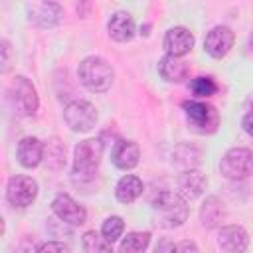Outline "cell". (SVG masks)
I'll list each match as a JSON object with an SVG mask.
<instances>
[{
	"label": "cell",
	"mask_w": 253,
	"mask_h": 253,
	"mask_svg": "<svg viewBox=\"0 0 253 253\" xmlns=\"http://www.w3.org/2000/svg\"><path fill=\"white\" fill-rule=\"evenodd\" d=\"M28 20L42 28H53L63 18V8L57 2H32L26 6Z\"/></svg>",
	"instance_id": "obj_9"
},
{
	"label": "cell",
	"mask_w": 253,
	"mask_h": 253,
	"mask_svg": "<svg viewBox=\"0 0 253 253\" xmlns=\"http://www.w3.org/2000/svg\"><path fill=\"white\" fill-rule=\"evenodd\" d=\"M217 245L223 253H245L249 235L241 225H223L217 233Z\"/></svg>",
	"instance_id": "obj_12"
},
{
	"label": "cell",
	"mask_w": 253,
	"mask_h": 253,
	"mask_svg": "<svg viewBox=\"0 0 253 253\" xmlns=\"http://www.w3.org/2000/svg\"><path fill=\"white\" fill-rule=\"evenodd\" d=\"M0 45H2L0 47V51H2V73H6L10 69V61H12V47L6 40H2Z\"/></svg>",
	"instance_id": "obj_27"
},
{
	"label": "cell",
	"mask_w": 253,
	"mask_h": 253,
	"mask_svg": "<svg viewBox=\"0 0 253 253\" xmlns=\"http://www.w3.org/2000/svg\"><path fill=\"white\" fill-rule=\"evenodd\" d=\"M152 213L156 225L172 229L180 227L188 219V206L178 192H160L152 200Z\"/></svg>",
	"instance_id": "obj_1"
},
{
	"label": "cell",
	"mask_w": 253,
	"mask_h": 253,
	"mask_svg": "<svg viewBox=\"0 0 253 253\" xmlns=\"http://www.w3.org/2000/svg\"><path fill=\"white\" fill-rule=\"evenodd\" d=\"M63 117H65V123L71 130L75 132H85V130H91L97 123V111L95 107L89 103V101H71L65 111H63Z\"/></svg>",
	"instance_id": "obj_7"
},
{
	"label": "cell",
	"mask_w": 253,
	"mask_h": 253,
	"mask_svg": "<svg viewBox=\"0 0 253 253\" xmlns=\"http://www.w3.org/2000/svg\"><path fill=\"white\" fill-rule=\"evenodd\" d=\"M38 253H71V249L65 245V243H59V241H47L43 243Z\"/></svg>",
	"instance_id": "obj_26"
},
{
	"label": "cell",
	"mask_w": 253,
	"mask_h": 253,
	"mask_svg": "<svg viewBox=\"0 0 253 253\" xmlns=\"http://www.w3.org/2000/svg\"><path fill=\"white\" fill-rule=\"evenodd\" d=\"M164 47L168 55L182 57L194 47V34L184 26H174L164 36Z\"/></svg>",
	"instance_id": "obj_13"
},
{
	"label": "cell",
	"mask_w": 253,
	"mask_h": 253,
	"mask_svg": "<svg viewBox=\"0 0 253 253\" xmlns=\"http://www.w3.org/2000/svg\"><path fill=\"white\" fill-rule=\"evenodd\" d=\"M219 170L229 180H243L253 174V152L249 148H229L219 162Z\"/></svg>",
	"instance_id": "obj_5"
},
{
	"label": "cell",
	"mask_w": 253,
	"mask_h": 253,
	"mask_svg": "<svg viewBox=\"0 0 253 253\" xmlns=\"http://www.w3.org/2000/svg\"><path fill=\"white\" fill-rule=\"evenodd\" d=\"M81 249H83V253H113L111 243L105 237H101L97 231H93V229L83 233Z\"/></svg>",
	"instance_id": "obj_23"
},
{
	"label": "cell",
	"mask_w": 253,
	"mask_h": 253,
	"mask_svg": "<svg viewBox=\"0 0 253 253\" xmlns=\"http://www.w3.org/2000/svg\"><path fill=\"white\" fill-rule=\"evenodd\" d=\"M241 125H243V130L253 136V111H249V113L243 117V123H241Z\"/></svg>",
	"instance_id": "obj_30"
},
{
	"label": "cell",
	"mask_w": 253,
	"mask_h": 253,
	"mask_svg": "<svg viewBox=\"0 0 253 253\" xmlns=\"http://www.w3.org/2000/svg\"><path fill=\"white\" fill-rule=\"evenodd\" d=\"M142 194V180L134 174H126L117 182L115 196L121 204H132Z\"/></svg>",
	"instance_id": "obj_20"
},
{
	"label": "cell",
	"mask_w": 253,
	"mask_h": 253,
	"mask_svg": "<svg viewBox=\"0 0 253 253\" xmlns=\"http://www.w3.org/2000/svg\"><path fill=\"white\" fill-rule=\"evenodd\" d=\"M77 75H79V81L93 93L107 91L115 77L111 65L103 57H97V55L85 57L77 67Z\"/></svg>",
	"instance_id": "obj_2"
},
{
	"label": "cell",
	"mask_w": 253,
	"mask_h": 253,
	"mask_svg": "<svg viewBox=\"0 0 253 253\" xmlns=\"http://www.w3.org/2000/svg\"><path fill=\"white\" fill-rule=\"evenodd\" d=\"M38 196V182L32 176H24V174H16L8 180V188H6V198L12 206L16 208H26L30 206Z\"/></svg>",
	"instance_id": "obj_8"
},
{
	"label": "cell",
	"mask_w": 253,
	"mask_h": 253,
	"mask_svg": "<svg viewBox=\"0 0 253 253\" xmlns=\"http://www.w3.org/2000/svg\"><path fill=\"white\" fill-rule=\"evenodd\" d=\"M184 113L190 128L198 134H211L219 126V113L213 105L204 101H186Z\"/></svg>",
	"instance_id": "obj_4"
},
{
	"label": "cell",
	"mask_w": 253,
	"mask_h": 253,
	"mask_svg": "<svg viewBox=\"0 0 253 253\" xmlns=\"http://www.w3.org/2000/svg\"><path fill=\"white\" fill-rule=\"evenodd\" d=\"M103 156V144L97 138H87L79 142L73 150V174L77 176H91Z\"/></svg>",
	"instance_id": "obj_6"
},
{
	"label": "cell",
	"mask_w": 253,
	"mask_h": 253,
	"mask_svg": "<svg viewBox=\"0 0 253 253\" xmlns=\"http://www.w3.org/2000/svg\"><path fill=\"white\" fill-rule=\"evenodd\" d=\"M16 156H18V162L24 168H36L43 160V144H42V140L36 138V136L22 138L18 142Z\"/></svg>",
	"instance_id": "obj_15"
},
{
	"label": "cell",
	"mask_w": 253,
	"mask_h": 253,
	"mask_svg": "<svg viewBox=\"0 0 253 253\" xmlns=\"http://www.w3.org/2000/svg\"><path fill=\"white\" fill-rule=\"evenodd\" d=\"M154 253H176V243H172L170 239H162L158 241Z\"/></svg>",
	"instance_id": "obj_29"
},
{
	"label": "cell",
	"mask_w": 253,
	"mask_h": 253,
	"mask_svg": "<svg viewBox=\"0 0 253 253\" xmlns=\"http://www.w3.org/2000/svg\"><path fill=\"white\" fill-rule=\"evenodd\" d=\"M206 186H208V178L200 170H196V168L184 170L178 176V194L184 200H196L198 196H202Z\"/></svg>",
	"instance_id": "obj_14"
},
{
	"label": "cell",
	"mask_w": 253,
	"mask_h": 253,
	"mask_svg": "<svg viewBox=\"0 0 253 253\" xmlns=\"http://www.w3.org/2000/svg\"><path fill=\"white\" fill-rule=\"evenodd\" d=\"M158 71L162 75L164 81L168 83H180L188 77V63L182 59V57H174V55H164L158 63Z\"/></svg>",
	"instance_id": "obj_18"
},
{
	"label": "cell",
	"mask_w": 253,
	"mask_h": 253,
	"mask_svg": "<svg viewBox=\"0 0 253 253\" xmlns=\"http://www.w3.org/2000/svg\"><path fill=\"white\" fill-rule=\"evenodd\" d=\"M190 89L196 97H211L217 91V85L211 77H196L190 81Z\"/></svg>",
	"instance_id": "obj_25"
},
{
	"label": "cell",
	"mask_w": 253,
	"mask_h": 253,
	"mask_svg": "<svg viewBox=\"0 0 253 253\" xmlns=\"http://www.w3.org/2000/svg\"><path fill=\"white\" fill-rule=\"evenodd\" d=\"M123 231H125V221H123V217L111 215V217H107V219L103 221L101 233H103V237H105L109 243L117 241V239L123 235Z\"/></svg>",
	"instance_id": "obj_24"
},
{
	"label": "cell",
	"mask_w": 253,
	"mask_h": 253,
	"mask_svg": "<svg viewBox=\"0 0 253 253\" xmlns=\"http://www.w3.org/2000/svg\"><path fill=\"white\" fill-rule=\"evenodd\" d=\"M200 219L202 225L208 229H213L217 225H221V221L225 219V206L217 196H210L206 198L202 210H200Z\"/></svg>",
	"instance_id": "obj_19"
},
{
	"label": "cell",
	"mask_w": 253,
	"mask_h": 253,
	"mask_svg": "<svg viewBox=\"0 0 253 253\" xmlns=\"http://www.w3.org/2000/svg\"><path fill=\"white\" fill-rule=\"evenodd\" d=\"M249 49H251V51H253V32H251V34H249Z\"/></svg>",
	"instance_id": "obj_31"
},
{
	"label": "cell",
	"mask_w": 253,
	"mask_h": 253,
	"mask_svg": "<svg viewBox=\"0 0 253 253\" xmlns=\"http://www.w3.org/2000/svg\"><path fill=\"white\" fill-rule=\"evenodd\" d=\"M8 99H10V105L14 107V111L18 115H22V117L36 115V111L40 107V99H38L36 87L24 75L14 77L12 83L8 85Z\"/></svg>",
	"instance_id": "obj_3"
},
{
	"label": "cell",
	"mask_w": 253,
	"mask_h": 253,
	"mask_svg": "<svg viewBox=\"0 0 253 253\" xmlns=\"http://www.w3.org/2000/svg\"><path fill=\"white\" fill-rule=\"evenodd\" d=\"M43 160L51 170H59L65 164V146L59 142V138H51L47 140V144H43Z\"/></svg>",
	"instance_id": "obj_22"
},
{
	"label": "cell",
	"mask_w": 253,
	"mask_h": 253,
	"mask_svg": "<svg viewBox=\"0 0 253 253\" xmlns=\"http://www.w3.org/2000/svg\"><path fill=\"white\" fill-rule=\"evenodd\" d=\"M107 30L115 42H130L134 36V20L128 12H115L107 24Z\"/></svg>",
	"instance_id": "obj_16"
},
{
	"label": "cell",
	"mask_w": 253,
	"mask_h": 253,
	"mask_svg": "<svg viewBox=\"0 0 253 253\" xmlns=\"http://www.w3.org/2000/svg\"><path fill=\"white\" fill-rule=\"evenodd\" d=\"M51 210L53 213L65 221V223H71V225H83L85 219H87V211L83 206H79L71 196L67 194H59L55 196V200L51 202Z\"/></svg>",
	"instance_id": "obj_11"
},
{
	"label": "cell",
	"mask_w": 253,
	"mask_h": 253,
	"mask_svg": "<svg viewBox=\"0 0 253 253\" xmlns=\"http://www.w3.org/2000/svg\"><path fill=\"white\" fill-rule=\"evenodd\" d=\"M148 243H150V233L148 231H130L121 241L119 253H144Z\"/></svg>",
	"instance_id": "obj_21"
},
{
	"label": "cell",
	"mask_w": 253,
	"mask_h": 253,
	"mask_svg": "<svg viewBox=\"0 0 253 253\" xmlns=\"http://www.w3.org/2000/svg\"><path fill=\"white\" fill-rule=\"evenodd\" d=\"M233 42H235V34L231 32V28H227V26H215V28H211L208 32V36L204 40V49L211 57L219 59V57H223V55L229 53V49L233 47Z\"/></svg>",
	"instance_id": "obj_10"
},
{
	"label": "cell",
	"mask_w": 253,
	"mask_h": 253,
	"mask_svg": "<svg viewBox=\"0 0 253 253\" xmlns=\"http://www.w3.org/2000/svg\"><path fill=\"white\" fill-rule=\"evenodd\" d=\"M140 148L134 140H121L113 150V164L119 170H132L138 164Z\"/></svg>",
	"instance_id": "obj_17"
},
{
	"label": "cell",
	"mask_w": 253,
	"mask_h": 253,
	"mask_svg": "<svg viewBox=\"0 0 253 253\" xmlns=\"http://www.w3.org/2000/svg\"><path fill=\"white\" fill-rule=\"evenodd\" d=\"M176 253H200L198 251V245L190 239H184L180 243H176Z\"/></svg>",
	"instance_id": "obj_28"
}]
</instances>
